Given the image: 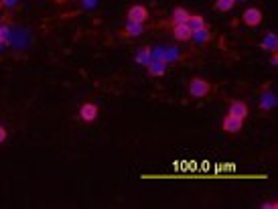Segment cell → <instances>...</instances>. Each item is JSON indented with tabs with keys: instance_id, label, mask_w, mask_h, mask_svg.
<instances>
[{
	"instance_id": "6da1fadb",
	"label": "cell",
	"mask_w": 278,
	"mask_h": 209,
	"mask_svg": "<svg viewBox=\"0 0 278 209\" xmlns=\"http://www.w3.org/2000/svg\"><path fill=\"white\" fill-rule=\"evenodd\" d=\"M211 92V83L201 79V77H193L189 81V94L193 98H205Z\"/></svg>"
},
{
	"instance_id": "7a4b0ae2",
	"label": "cell",
	"mask_w": 278,
	"mask_h": 209,
	"mask_svg": "<svg viewBox=\"0 0 278 209\" xmlns=\"http://www.w3.org/2000/svg\"><path fill=\"white\" fill-rule=\"evenodd\" d=\"M126 18L130 20V23L144 25L146 20L151 18V12H148V8H146V6H142V4H134V6H130V8H128V14H126Z\"/></svg>"
},
{
	"instance_id": "3957f363",
	"label": "cell",
	"mask_w": 278,
	"mask_h": 209,
	"mask_svg": "<svg viewBox=\"0 0 278 209\" xmlns=\"http://www.w3.org/2000/svg\"><path fill=\"white\" fill-rule=\"evenodd\" d=\"M222 128H223V132H227V134H238V132L244 128V120L238 118V116L227 114V116L223 118V122H222Z\"/></svg>"
},
{
	"instance_id": "277c9868",
	"label": "cell",
	"mask_w": 278,
	"mask_h": 209,
	"mask_svg": "<svg viewBox=\"0 0 278 209\" xmlns=\"http://www.w3.org/2000/svg\"><path fill=\"white\" fill-rule=\"evenodd\" d=\"M244 25L246 27H258L260 23H262V18H264V14H262V10L260 8H256V6H250V8H246L244 10Z\"/></svg>"
},
{
	"instance_id": "5b68a950",
	"label": "cell",
	"mask_w": 278,
	"mask_h": 209,
	"mask_svg": "<svg viewBox=\"0 0 278 209\" xmlns=\"http://www.w3.org/2000/svg\"><path fill=\"white\" fill-rule=\"evenodd\" d=\"M98 106L96 104H92V102H85L83 106L79 108V118L83 120V122H94L96 118H98Z\"/></svg>"
},
{
	"instance_id": "8992f818",
	"label": "cell",
	"mask_w": 278,
	"mask_h": 209,
	"mask_svg": "<svg viewBox=\"0 0 278 209\" xmlns=\"http://www.w3.org/2000/svg\"><path fill=\"white\" fill-rule=\"evenodd\" d=\"M229 114H231V116H238V118H242V120H246L248 114H250L248 104L242 102V100H233V102L229 104Z\"/></svg>"
},
{
	"instance_id": "52a82bcc",
	"label": "cell",
	"mask_w": 278,
	"mask_h": 209,
	"mask_svg": "<svg viewBox=\"0 0 278 209\" xmlns=\"http://www.w3.org/2000/svg\"><path fill=\"white\" fill-rule=\"evenodd\" d=\"M173 37L177 41H181V43H187V41L193 39V31L187 27V23L185 25H173Z\"/></svg>"
},
{
	"instance_id": "ba28073f",
	"label": "cell",
	"mask_w": 278,
	"mask_h": 209,
	"mask_svg": "<svg viewBox=\"0 0 278 209\" xmlns=\"http://www.w3.org/2000/svg\"><path fill=\"white\" fill-rule=\"evenodd\" d=\"M189 10L183 8V6H177L173 8V14H170V25H185L187 20H189Z\"/></svg>"
},
{
	"instance_id": "9c48e42d",
	"label": "cell",
	"mask_w": 278,
	"mask_h": 209,
	"mask_svg": "<svg viewBox=\"0 0 278 209\" xmlns=\"http://www.w3.org/2000/svg\"><path fill=\"white\" fill-rule=\"evenodd\" d=\"M187 27L193 31V33L199 31V29H203V27H207V25H205V16H203V14H189Z\"/></svg>"
},
{
	"instance_id": "30bf717a",
	"label": "cell",
	"mask_w": 278,
	"mask_h": 209,
	"mask_svg": "<svg viewBox=\"0 0 278 209\" xmlns=\"http://www.w3.org/2000/svg\"><path fill=\"white\" fill-rule=\"evenodd\" d=\"M146 69L153 77H163L167 73V65L163 63V61H151V63L146 65Z\"/></svg>"
},
{
	"instance_id": "8fae6325",
	"label": "cell",
	"mask_w": 278,
	"mask_h": 209,
	"mask_svg": "<svg viewBox=\"0 0 278 209\" xmlns=\"http://www.w3.org/2000/svg\"><path fill=\"white\" fill-rule=\"evenodd\" d=\"M260 47L266 49V51L276 53V47H278V39H276V35H274V33H268V35L264 37V41H262V45H260Z\"/></svg>"
},
{
	"instance_id": "7c38bea8",
	"label": "cell",
	"mask_w": 278,
	"mask_h": 209,
	"mask_svg": "<svg viewBox=\"0 0 278 209\" xmlns=\"http://www.w3.org/2000/svg\"><path fill=\"white\" fill-rule=\"evenodd\" d=\"M124 33H126V35H130V37H140V35L144 33V25L130 23V20H128L126 27H124Z\"/></svg>"
},
{
	"instance_id": "4fadbf2b",
	"label": "cell",
	"mask_w": 278,
	"mask_h": 209,
	"mask_svg": "<svg viewBox=\"0 0 278 209\" xmlns=\"http://www.w3.org/2000/svg\"><path fill=\"white\" fill-rule=\"evenodd\" d=\"M233 6H236V0H216V8L220 12H229Z\"/></svg>"
},
{
	"instance_id": "5bb4252c",
	"label": "cell",
	"mask_w": 278,
	"mask_h": 209,
	"mask_svg": "<svg viewBox=\"0 0 278 209\" xmlns=\"http://www.w3.org/2000/svg\"><path fill=\"white\" fill-rule=\"evenodd\" d=\"M193 37H195L197 43H207V41L211 39V31H209L207 27H203V29L195 31V33H193Z\"/></svg>"
},
{
	"instance_id": "9a60e30c",
	"label": "cell",
	"mask_w": 278,
	"mask_h": 209,
	"mask_svg": "<svg viewBox=\"0 0 278 209\" xmlns=\"http://www.w3.org/2000/svg\"><path fill=\"white\" fill-rule=\"evenodd\" d=\"M136 61H138V63H142V65H148V63H151V49H142V51L136 55Z\"/></svg>"
},
{
	"instance_id": "2e32d148",
	"label": "cell",
	"mask_w": 278,
	"mask_h": 209,
	"mask_svg": "<svg viewBox=\"0 0 278 209\" xmlns=\"http://www.w3.org/2000/svg\"><path fill=\"white\" fill-rule=\"evenodd\" d=\"M6 136H8L6 128H4V126H0V144H2V142H6Z\"/></svg>"
},
{
	"instance_id": "e0dca14e",
	"label": "cell",
	"mask_w": 278,
	"mask_h": 209,
	"mask_svg": "<svg viewBox=\"0 0 278 209\" xmlns=\"http://www.w3.org/2000/svg\"><path fill=\"white\" fill-rule=\"evenodd\" d=\"M276 207H278V203H276V201H268V203H264V205H262V209H276Z\"/></svg>"
},
{
	"instance_id": "ac0fdd59",
	"label": "cell",
	"mask_w": 278,
	"mask_h": 209,
	"mask_svg": "<svg viewBox=\"0 0 278 209\" xmlns=\"http://www.w3.org/2000/svg\"><path fill=\"white\" fill-rule=\"evenodd\" d=\"M270 63H272V65H278V55H276V53H272V57H270Z\"/></svg>"
},
{
	"instance_id": "d6986e66",
	"label": "cell",
	"mask_w": 278,
	"mask_h": 209,
	"mask_svg": "<svg viewBox=\"0 0 278 209\" xmlns=\"http://www.w3.org/2000/svg\"><path fill=\"white\" fill-rule=\"evenodd\" d=\"M2 4H4V6H14L16 0H2Z\"/></svg>"
},
{
	"instance_id": "ffe728a7",
	"label": "cell",
	"mask_w": 278,
	"mask_h": 209,
	"mask_svg": "<svg viewBox=\"0 0 278 209\" xmlns=\"http://www.w3.org/2000/svg\"><path fill=\"white\" fill-rule=\"evenodd\" d=\"M236 2H246V0H236Z\"/></svg>"
}]
</instances>
